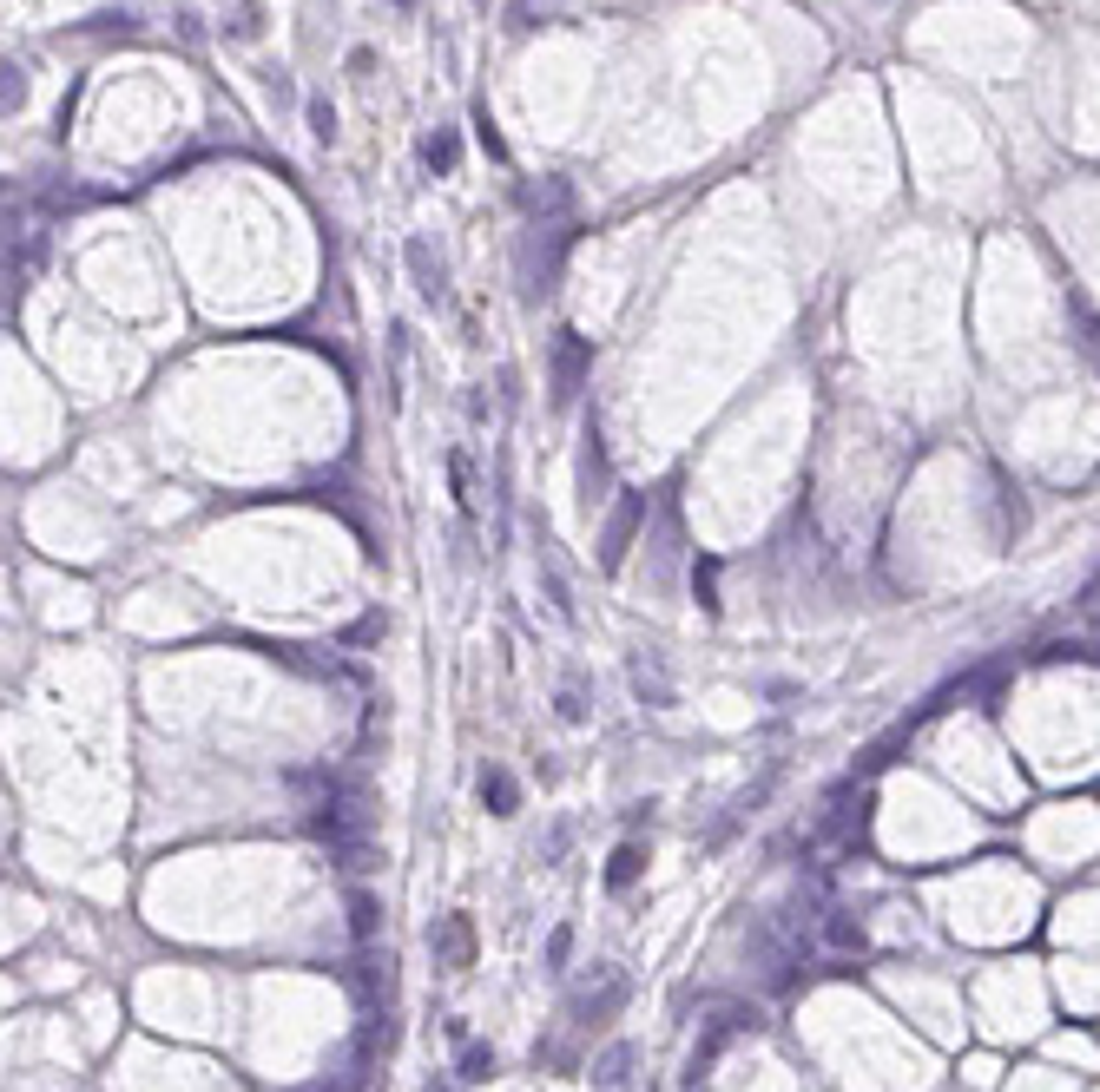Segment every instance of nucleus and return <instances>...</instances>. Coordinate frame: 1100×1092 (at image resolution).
Masks as SVG:
<instances>
[{"mask_svg": "<svg viewBox=\"0 0 1100 1092\" xmlns=\"http://www.w3.org/2000/svg\"><path fill=\"white\" fill-rule=\"evenodd\" d=\"M455 159H461V139H455V126H435V132L422 139V165L435 171V178H449V171H455Z\"/></svg>", "mask_w": 1100, "mask_h": 1092, "instance_id": "7", "label": "nucleus"}, {"mask_svg": "<svg viewBox=\"0 0 1100 1092\" xmlns=\"http://www.w3.org/2000/svg\"><path fill=\"white\" fill-rule=\"evenodd\" d=\"M580 441H586V448H580V487H586L580 501H586V513H594V507L606 501V448H600V428H594V421H586Z\"/></svg>", "mask_w": 1100, "mask_h": 1092, "instance_id": "4", "label": "nucleus"}, {"mask_svg": "<svg viewBox=\"0 0 1100 1092\" xmlns=\"http://www.w3.org/2000/svg\"><path fill=\"white\" fill-rule=\"evenodd\" d=\"M646 527V494H626V501L606 513V527H600V566L614 573V566L626 560V546H632V533Z\"/></svg>", "mask_w": 1100, "mask_h": 1092, "instance_id": "2", "label": "nucleus"}, {"mask_svg": "<svg viewBox=\"0 0 1100 1092\" xmlns=\"http://www.w3.org/2000/svg\"><path fill=\"white\" fill-rule=\"evenodd\" d=\"M481 803L495 810V816H515V803H521L515 777H507V771H487V777H481Z\"/></svg>", "mask_w": 1100, "mask_h": 1092, "instance_id": "10", "label": "nucleus"}, {"mask_svg": "<svg viewBox=\"0 0 1100 1092\" xmlns=\"http://www.w3.org/2000/svg\"><path fill=\"white\" fill-rule=\"evenodd\" d=\"M475 7H487V0H475Z\"/></svg>", "mask_w": 1100, "mask_h": 1092, "instance_id": "21", "label": "nucleus"}, {"mask_svg": "<svg viewBox=\"0 0 1100 1092\" xmlns=\"http://www.w3.org/2000/svg\"><path fill=\"white\" fill-rule=\"evenodd\" d=\"M396 7H415V0H396Z\"/></svg>", "mask_w": 1100, "mask_h": 1092, "instance_id": "20", "label": "nucleus"}, {"mask_svg": "<svg viewBox=\"0 0 1100 1092\" xmlns=\"http://www.w3.org/2000/svg\"><path fill=\"white\" fill-rule=\"evenodd\" d=\"M626 1066H632V1047H626V1040H614V1047L594 1059V1086L600 1092H620L626 1086Z\"/></svg>", "mask_w": 1100, "mask_h": 1092, "instance_id": "9", "label": "nucleus"}, {"mask_svg": "<svg viewBox=\"0 0 1100 1092\" xmlns=\"http://www.w3.org/2000/svg\"><path fill=\"white\" fill-rule=\"evenodd\" d=\"M586 369H594V342L574 330H554V402H574Z\"/></svg>", "mask_w": 1100, "mask_h": 1092, "instance_id": "1", "label": "nucleus"}, {"mask_svg": "<svg viewBox=\"0 0 1100 1092\" xmlns=\"http://www.w3.org/2000/svg\"><path fill=\"white\" fill-rule=\"evenodd\" d=\"M402 257H409L415 290H422V296H442V257L429 251V237H409V251H402Z\"/></svg>", "mask_w": 1100, "mask_h": 1092, "instance_id": "6", "label": "nucleus"}, {"mask_svg": "<svg viewBox=\"0 0 1100 1092\" xmlns=\"http://www.w3.org/2000/svg\"><path fill=\"white\" fill-rule=\"evenodd\" d=\"M824 941H830V948H864V928L850 922V915H830V922H824Z\"/></svg>", "mask_w": 1100, "mask_h": 1092, "instance_id": "13", "label": "nucleus"}, {"mask_svg": "<svg viewBox=\"0 0 1100 1092\" xmlns=\"http://www.w3.org/2000/svg\"><path fill=\"white\" fill-rule=\"evenodd\" d=\"M469 1086H481V1079H495V1047H461V1066H455Z\"/></svg>", "mask_w": 1100, "mask_h": 1092, "instance_id": "12", "label": "nucleus"}, {"mask_svg": "<svg viewBox=\"0 0 1100 1092\" xmlns=\"http://www.w3.org/2000/svg\"><path fill=\"white\" fill-rule=\"evenodd\" d=\"M20 99H27V80H20V66L7 60V80H0V106H7V112H14V106H20Z\"/></svg>", "mask_w": 1100, "mask_h": 1092, "instance_id": "17", "label": "nucleus"}, {"mask_svg": "<svg viewBox=\"0 0 1100 1092\" xmlns=\"http://www.w3.org/2000/svg\"><path fill=\"white\" fill-rule=\"evenodd\" d=\"M429 948H435V961H442L449 974L475 967V922H469V915H442V922L429 928Z\"/></svg>", "mask_w": 1100, "mask_h": 1092, "instance_id": "3", "label": "nucleus"}, {"mask_svg": "<svg viewBox=\"0 0 1100 1092\" xmlns=\"http://www.w3.org/2000/svg\"><path fill=\"white\" fill-rule=\"evenodd\" d=\"M310 132H316V139H336V112H330V99H310Z\"/></svg>", "mask_w": 1100, "mask_h": 1092, "instance_id": "16", "label": "nucleus"}, {"mask_svg": "<svg viewBox=\"0 0 1100 1092\" xmlns=\"http://www.w3.org/2000/svg\"><path fill=\"white\" fill-rule=\"evenodd\" d=\"M475 132H481V145H487L495 159H507V145H501V132H495V119H487V112H475Z\"/></svg>", "mask_w": 1100, "mask_h": 1092, "instance_id": "18", "label": "nucleus"}, {"mask_svg": "<svg viewBox=\"0 0 1100 1092\" xmlns=\"http://www.w3.org/2000/svg\"><path fill=\"white\" fill-rule=\"evenodd\" d=\"M620 1007H626V981L620 974H600V994H580L574 1013H580V1027H606Z\"/></svg>", "mask_w": 1100, "mask_h": 1092, "instance_id": "5", "label": "nucleus"}, {"mask_svg": "<svg viewBox=\"0 0 1100 1092\" xmlns=\"http://www.w3.org/2000/svg\"><path fill=\"white\" fill-rule=\"evenodd\" d=\"M567 961H574V928H554L547 934V974H560Z\"/></svg>", "mask_w": 1100, "mask_h": 1092, "instance_id": "15", "label": "nucleus"}, {"mask_svg": "<svg viewBox=\"0 0 1100 1092\" xmlns=\"http://www.w3.org/2000/svg\"><path fill=\"white\" fill-rule=\"evenodd\" d=\"M640 868H646V849H640V842H620L614 862H606V888H614V896H626V888L640 882Z\"/></svg>", "mask_w": 1100, "mask_h": 1092, "instance_id": "8", "label": "nucleus"}, {"mask_svg": "<svg viewBox=\"0 0 1100 1092\" xmlns=\"http://www.w3.org/2000/svg\"><path fill=\"white\" fill-rule=\"evenodd\" d=\"M692 592H699V606H705V612L719 606V600H712V566H699V573H692Z\"/></svg>", "mask_w": 1100, "mask_h": 1092, "instance_id": "19", "label": "nucleus"}, {"mask_svg": "<svg viewBox=\"0 0 1100 1092\" xmlns=\"http://www.w3.org/2000/svg\"><path fill=\"white\" fill-rule=\"evenodd\" d=\"M376 915H382V908H376L370 888H350V934H356V941H370V934H376Z\"/></svg>", "mask_w": 1100, "mask_h": 1092, "instance_id": "11", "label": "nucleus"}, {"mask_svg": "<svg viewBox=\"0 0 1100 1092\" xmlns=\"http://www.w3.org/2000/svg\"><path fill=\"white\" fill-rule=\"evenodd\" d=\"M449 481H455L461 513H475V481H469V461H461V455H449Z\"/></svg>", "mask_w": 1100, "mask_h": 1092, "instance_id": "14", "label": "nucleus"}]
</instances>
